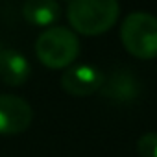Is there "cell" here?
Wrapping results in <instances>:
<instances>
[{
  "label": "cell",
  "instance_id": "cell-1",
  "mask_svg": "<svg viewBox=\"0 0 157 157\" xmlns=\"http://www.w3.org/2000/svg\"><path fill=\"white\" fill-rule=\"evenodd\" d=\"M120 15L118 0H70L67 19L82 35H102L109 32Z\"/></svg>",
  "mask_w": 157,
  "mask_h": 157
},
{
  "label": "cell",
  "instance_id": "cell-2",
  "mask_svg": "<svg viewBox=\"0 0 157 157\" xmlns=\"http://www.w3.org/2000/svg\"><path fill=\"white\" fill-rule=\"evenodd\" d=\"M35 54L44 67L52 70H65L74 65L80 54V39L65 26H50L37 37Z\"/></svg>",
  "mask_w": 157,
  "mask_h": 157
},
{
  "label": "cell",
  "instance_id": "cell-6",
  "mask_svg": "<svg viewBox=\"0 0 157 157\" xmlns=\"http://www.w3.org/2000/svg\"><path fill=\"white\" fill-rule=\"evenodd\" d=\"M102 96L111 100V102H118V104H128L139 98L140 94V82L139 78L128 70V68H115L111 74L105 76L104 85L100 89Z\"/></svg>",
  "mask_w": 157,
  "mask_h": 157
},
{
  "label": "cell",
  "instance_id": "cell-7",
  "mask_svg": "<svg viewBox=\"0 0 157 157\" xmlns=\"http://www.w3.org/2000/svg\"><path fill=\"white\" fill-rule=\"evenodd\" d=\"M32 74V65L24 54L6 48L0 52V80L10 87H19L28 82Z\"/></svg>",
  "mask_w": 157,
  "mask_h": 157
},
{
  "label": "cell",
  "instance_id": "cell-10",
  "mask_svg": "<svg viewBox=\"0 0 157 157\" xmlns=\"http://www.w3.org/2000/svg\"><path fill=\"white\" fill-rule=\"evenodd\" d=\"M0 52H2V46H0Z\"/></svg>",
  "mask_w": 157,
  "mask_h": 157
},
{
  "label": "cell",
  "instance_id": "cell-11",
  "mask_svg": "<svg viewBox=\"0 0 157 157\" xmlns=\"http://www.w3.org/2000/svg\"><path fill=\"white\" fill-rule=\"evenodd\" d=\"M67 2H70V0H67Z\"/></svg>",
  "mask_w": 157,
  "mask_h": 157
},
{
  "label": "cell",
  "instance_id": "cell-3",
  "mask_svg": "<svg viewBox=\"0 0 157 157\" xmlns=\"http://www.w3.org/2000/svg\"><path fill=\"white\" fill-rule=\"evenodd\" d=\"M120 41L139 59L157 57V17L144 11L128 15L120 26Z\"/></svg>",
  "mask_w": 157,
  "mask_h": 157
},
{
  "label": "cell",
  "instance_id": "cell-9",
  "mask_svg": "<svg viewBox=\"0 0 157 157\" xmlns=\"http://www.w3.org/2000/svg\"><path fill=\"white\" fill-rule=\"evenodd\" d=\"M137 151L140 157H157V133H144L137 140Z\"/></svg>",
  "mask_w": 157,
  "mask_h": 157
},
{
  "label": "cell",
  "instance_id": "cell-5",
  "mask_svg": "<svg viewBox=\"0 0 157 157\" xmlns=\"http://www.w3.org/2000/svg\"><path fill=\"white\" fill-rule=\"evenodd\" d=\"M33 109L32 105L15 96L0 94V135H17L32 126Z\"/></svg>",
  "mask_w": 157,
  "mask_h": 157
},
{
  "label": "cell",
  "instance_id": "cell-4",
  "mask_svg": "<svg viewBox=\"0 0 157 157\" xmlns=\"http://www.w3.org/2000/svg\"><path fill=\"white\" fill-rule=\"evenodd\" d=\"M105 74L96 65H70L61 74V89L76 98H85L94 93H98L104 85Z\"/></svg>",
  "mask_w": 157,
  "mask_h": 157
},
{
  "label": "cell",
  "instance_id": "cell-8",
  "mask_svg": "<svg viewBox=\"0 0 157 157\" xmlns=\"http://www.w3.org/2000/svg\"><path fill=\"white\" fill-rule=\"evenodd\" d=\"M26 22L41 28L54 26L61 17V6L57 0H26L22 6Z\"/></svg>",
  "mask_w": 157,
  "mask_h": 157
}]
</instances>
